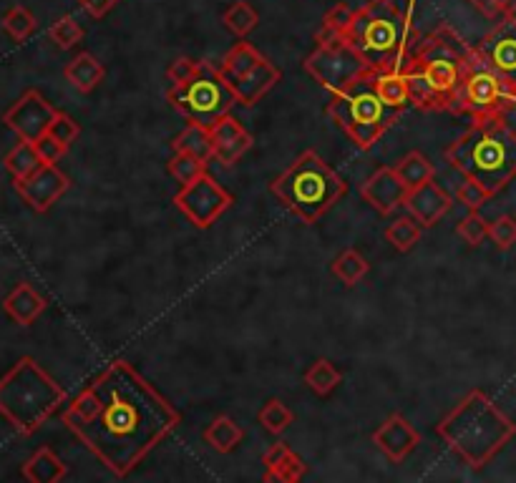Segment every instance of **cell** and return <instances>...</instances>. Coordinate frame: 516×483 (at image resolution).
I'll return each instance as SVG.
<instances>
[{
    "mask_svg": "<svg viewBox=\"0 0 516 483\" xmlns=\"http://www.w3.org/2000/svg\"><path fill=\"white\" fill-rule=\"evenodd\" d=\"M489 239L499 250H511L516 245V219L499 217L489 224Z\"/></svg>",
    "mask_w": 516,
    "mask_h": 483,
    "instance_id": "60d3db41",
    "label": "cell"
},
{
    "mask_svg": "<svg viewBox=\"0 0 516 483\" xmlns=\"http://www.w3.org/2000/svg\"><path fill=\"white\" fill-rule=\"evenodd\" d=\"M199 66H202V63L194 61V58L179 56V58H174L172 63H169L167 78L172 81V84H187V81H192V78L197 76Z\"/></svg>",
    "mask_w": 516,
    "mask_h": 483,
    "instance_id": "f6af8a7d",
    "label": "cell"
},
{
    "mask_svg": "<svg viewBox=\"0 0 516 483\" xmlns=\"http://www.w3.org/2000/svg\"><path fill=\"white\" fill-rule=\"evenodd\" d=\"M48 38H51L61 51H68V48H73L76 43H81V38H84V28H81V23L73 16H63L48 28Z\"/></svg>",
    "mask_w": 516,
    "mask_h": 483,
    "instance_id": "74e56055",
    "label": "cell"
},
{
    "mask_svg": "<svg viewBox=\"0 0 516 483\" xmlns=\"http://www.w3.org/2000/svg\"><path fill=\"white\" fill-rule=\"evenodd\" d=\"M292 448H290V443H285V441H280V443H275V446H270V451L265 453V456H262V463H265V468H272V466H277V463L282 461V458L287 456V453H290Z\"/></svg>",
    "mask_w": 516,
    "mask_h": 483,
    "instance_id": "681fc988",
    "label": "cell"
},
{
    "mask_svg": "<svg viewBox=\"0 0 516 483\" xmlns=\"http://www.w3.org/2000/svg\"><path fill=\"white\" fill-rule=\"evenodd\" d=\"M66 403V390L33 358H21L0 378V416L21 436L36 433Z\"/></svg>",
    "mask_w": 516,
    "mask_h": 483,
    "instance_id": "52a82bcc",
    "label": "cell"
},
{
    "mask_svg": "<svg viewBox=\"0 0 516 483\" xmlns=\"http://www.w3.org/2000/svg\"><path fill=\"white\" fill-rule=\"evenodd\" d=\"M330 270H333V275L338 277L345 287H355L368 272H371V265H368V260H365L360 252L345 250L335 257Z\"/></svg>",
    "mask_w": 516,
    "mask_h": 483,
    "instance_id": "f546056e",
    "label": "cell"
},
{
    "mask_svg": "<svg viewBox=\"0 0 516 483\" xmlns=\"http://www.w3.org/2000/svg\"><path fill=\"white\" fill-rule=\"evenodd\" d=\"M436 433L466 466L479 471L509 446L516 423L484 390H471L454 411L446 413Z\"/></svg>",
    "mask_w": 516,
    "mask_h": 483,
    "instance_id": "277c9868",
    "label": "cell"
},
{
    "mask_svg": "<svg viewBox=\"0 0 516 483\" xmlns=\"http://www.w3.org/2000/svg\"><path fill=\"white\" fill-rule=\"evenodd\" d=\"M247 134L245 126L240 124V121L235 119V116H222V119L217 121V124L212 126V139H214V146H222V144H230V141L235 139H242V136Z\"/></svg>",
    "mask_w": 516,
    "mask_h": 483,
    "instance_id": "7bdbcfd3",
    "label": "cell"
},
{
    "mask_svg": "<svg viewBox=\"0 0 516 483\" xmlns=\"http://www.w3.org/2000/svg\"><path fill=\"white\" fill-rule=\"evenodd\" d=\"M393 169H396V174L401 177V182L408 187V192L416 187H421V184L431 182L433 172H436L431 164V159H428L426 154H421V151H408V154L403 156V159L398 161Z\"/></svg>",
    "mask_w": 516,
    "mask_h": 483,
    "instance_id": "83f0119b",
    "label": "cell"
},
{
    "mask_svg": "<svg viewBox=\"0 0 516 483\" xmlns=\"http://www.w3.org/2000/svg\"><path fill=\"white\" fill-rule=\"evenodd\" d=\"M471 3H474L476 11H479L484 18H489V21L509 18V11H506V6L501 3V0H471Z\"/></svg>",
    "mask_w": 516,
    "mask_h": 483,
    "instance_id": "7dc6e473",
    "label": "cell"
},
{
    "mask_svg": "<svg viewBox=\"0 0 516 483\" xmlns=\"http://www.w3.org/2000/svg\"><path fill=\"white\" fill-rule=\"evenodd\" d=\"M376 73L378 71H371L360 76L348 89L333 94L328 104V116L335 121V126H340L350 136V141L363 151L373 149L403 114L386 106V101L381 99L376 89Z\"/></svg>",
    "mask_w": 516,
    "mask_h": 483,
    "instance_id": "ba28073f",
    "label": "cell"
},
{
    "mask_svg": "<svg viewBox=\"0 0 516 483\" xmlns=\"http://www.w3.org/2000/svg\"><path fill=\"white\" fill-rule=\"evenodd\" d=\"M36 149H38V154H41L43 164H56V161L68 151L66 146H63L58 139H53L51 134L41 136V139L36 141Z\"/></svg>",
    "mask_w": 516,
    "mask_h": 483,
    "instance_id": "bcb514c9",
    "label": "cell"
},
{
    "mask_svg": "<svg viewBox=\"0 0 516 483\" xmlns=\"http://www.w3.org/2000/svg\"><path fill=\"white\" fill-rule=\"evenodd\" d=\"M257 421H260V426H265L267 433H272V436H280L282 431H287V428L292 426V421H295V413H292L280 398H270L265 406L260 408V413H257Z\"/></svg>",
    "mask_w": 516,
    "mask_h": 483,
    "instance_id": "d6a6232c",
    "label": "cell"
},
{
    "mask_svg": "<svg viewBox=\"0 0 516 483\" xmlns=\"http://www.w3.org/2000/svg\"><path fill=\"white\" fill-rule=\"evenodd\" d=\"M506 6V11H509V16H516V0H501Z\"/></svg>",
    "mask_w": 516,
    "mask_h": 483,
    "instance_id": "f907efd6",
    "label": "cell"
},
{
    "mask_svg": "<svg viewBox=\"0 0 516 483\" xmlns=\"http://www.w3.org/2000/svg\"><path fill=\"white\" fill-rule=\"evenodd\" d=\"M179 212L199 229H207L232 207V194L207 172L182 187L174 197Z\"/></svg>",
    "mask_w": 516,
    "mask_h": 483,
    "instance_id": "7c38bea8",
    "label": "cell"
},
{
    "mask_svg": "<svg viewBox=\"0 0 516 483\" xmlns=\"http://www.w3.org/2000/svg\"><path fill=\"white\" fill-rule=\"evenodd\" d=\"M172 149L184 151V154L199 156V159H204V161L214 159L212 129H207V126H202V124H189L182 134L174 136Z\"/></svg>",
    "mask_w": 516,
    "mask_h": 483,
    "instance_id": "d4e9b609",
    "label": "cell"
},
{
    "mask_svg": "<svg viewBox=\"0 0 516 483\" xmlns=\"http://www.w3.org/2000/svg\"><path fill=\"white\" fill-rule=\"evenodd\" d=\"M474 46L454 28L438 26L418 41L406 66L408 94L418 111H449L461 86Z\"/></svg>",
    "mask_w": 516,
    "mask_h": 483,
    "instance_id": "7a4b0ae2",
    "label": "cell"
},
{
    "mask_svg": "<svg viewBox=\"0 0 516 483\" xmlns=\"http://www.w3.org/2000/svg\"><path fill=\"white\" fill-rule=\"evenodd\" d=\"M222 23L227 26V31L235 33L237 38H247L260 23V16H257L255 8L247 3V0H235L225 13H222Z\"/></svg>",
    "mask_w": 516,
    "mask_h": 483,
    "instance_id": "4dcf8cb0",
    "label": "cell"
},
{
    "mask_svg": "<svg viewBox=\"0 0 516 483\" xmlns=\"http://www.w3.org/2000/svg\"><path fill=\"white\" fill-rule=\"evenodd\" d=\"M270 192L290 209L300 222L315 224L328 214L348 192V184L318 151L308 149L292 161L290 167L272 179Z\"/></svg>",
    "mask_w": 516,
    "mask_h": 483,
    "instance_id": "8992f818",
    "label": "cell"
},
{
    "mask_svg": "<svg viewBox=\"0 0 516 483\" xmlns=\"http://www.w3.org/2000/svg\"><path fill=\"white\" fill-rule=\"evenodd\" d=\"M250 149H252V136L245 134L242 139L230 141V144L214 146V159H217L222 167H232V164H237V161H240Z\"/></svg>",
    "mask_w": 516,
    "mask_h": 483,
    "instance_id": "b9f144b4",
    "label": "cell"
},
{
    "mask_svg": "<svg viewBox=\"0 0 516 483\" xmlns=\"http://www.w3.org/2000/svg\"><path fill=\"white\" fill-rule=\"evenodd\" d=\"M373 443L391 458L393 463H401L416 451V446L421 443V433L401 416V413H393L386 421L378 426V431L373 433Z\"/></svg>",
    "mask_w": 516,
    "mask_h": 483,
    "instance_id": "e0dca14e",
    "label": "cell"
},
{
    "mask_svg": "<svg viewBox=\"0 0 516 483\" xmlns=\"http://www.w3.org/2000/svg\"><path fill=\"white\" fill-rule=\"evenodd\" d=\"M403 207L411 212V217L416 219L421 227H433L436 222H441V217L449 214V209L454 207V199H451V194L446 192V189H441L431 179V182L411 189Z\"/></svg>",
    "mask_w": 516,
    "mask_h": 483,
    "instance_id": "ac0fdd59",
    "label": "cell"
},
{
    "mask_svg": "<svg viewBox=\"0 0 516 483\" xmlns=\"http://www.w3.org/2000/svg\"><path fill=\"white\" fill-rule=\"evenodd\" d=\"M167 169H169V174H172L174 182H179L182 187H187V184H192L194 179H199L204 172H207V161L199 159V156L184 154V151H174V156L169 159Z\"/></svg>",
    "mask_w": 516,
    "mask_h": 483,
    "instance_id": "836d02e7",
    "label": "cell"
},
{
    "mask_svg": "<svg viewBox=\"0 0 516 483\" xmlns=\"http://www.w3.org/2000/svg\"><path fill=\"white\" fill-rule=\"evenodd\" d=\"M489 199H491V194L486 192V189L481 187L476 179H466L464 177V182H461L459 189H456V202L464 204L469 212H479V209L484 207Z\"/></svg>",
    "mask_w": 516,
    "mask_h": 483,
    "instance_id": "ab89813d",
    "label": "cell"
},
{
    "mask_svg": "<svg viewBox=\"0 0 516 483\" xmlns=\"http://www.w3.org/2000/svg\"><path fill=\"white\" fill-rule=\"evenodd\" d=\"M456 234L464 239L469 247H479L486 237H489V222L481 217L479 212H469L456 227Z\"/></svg>",
    "mask_w": 516,
    "mask_h": 483,
    "instance_id": "f35d334b",
    "label": "cell"
},
{
    "mask_svg": "<svg viewBox=\"0 0 516 483\" xmlns=\"http://www.w3.org/2000/svg\"><path fill=\"white\" fill-rule=\"evenodd\" d=\"M71 182H68L66 174L56 167V164H43L38 172H33L28 179L16 182V192L21 194L23 202L31 209H36L38 214L48 212L63 194L68 192Z\"/></svg>",
    "mask_w": 516,
    "mask_h": 483,
    "instance_id": "9a60e30c",
    "label": "cell"
},
{
    "mask_svg": "<svg viewBox=\"0 0 516 483\" xmlns=\"http://www.w3.org/2000/svg\"><path fill=\"white\" fill-rule=\"evenodd\" d=\"M3 164H6V169L11 172L13 182H21V179H28L33 172H38V169L43 167V159L41 154H38L33 141L21 139V144H16L11 151H8Z\"/></svg>",
    "mask_w": 516,
    "mask_h": 483,
    "instance_id": "484cf974",
    "label": "cell"
},
{
    "mask_svg": "<svg viewBox=\"0 0 516 483\" xmlns=\"http://www.w3.org/2000/svg\"><path fill=\"white\" fill-rule=\"evenodd\" d=\"M343 41L373 71H406L418 46L411 13L401 11L393 0H368L353 13Z\"/></svg>",
    "mask_w": 516,
    "mask_h": 483,
    "instance_id": "3957f363",
    "label": "cell"
},
{
    "mask_svg": "<svg viewBox=\"0 0 516 483\" xmlns=\"http://www.w3.org/2000/svg\"><path fill=\"white\" fill-rule=\"evenodd\" d=\"M280 78H282L280 68L265 58V61L255 68V71H250L247 76L237 78V81H230V86H232V91H235L240 106L252 109L255 104H260L262 96H267L277 84H280Z\"/></svg>",
    "mask_w": 516,
    "mask_h": 483,
    "instance_id": "d6986e66",
    "label": "cell"
},
{
    "mask_svg": "<svg viewBox=\"0 0 516 483\" xmlns=\"http://www.w3.org/2000/svg\"><path fill=\"white\" fill-rule=\"evenodd\" d=\"M386 239L398 252H411L421 239V224L413 217H401L386 227Z\"/></svg>",
    "mask_w": 516,
    "mask_h": 483,
    "instance_id": "e575fe53",
    "label": "cell"
},
{
    "mask_svg": "<svg viewBox=\"0 0 516 483\" xmlns=\"http://www.w3.org/2000/svg\"><path fill=\"white\" fill-rule=\"evenodd\" d=\"M48 134H51L53 139L61 141V144L68 149V146H71L73 141L79 139L81 126L76 124V119H71V116H68V114L58 111V116H56V119H53V124H51V129H48Z\"/></svg>",
    "mask_w": 516,
    "mask_h": 483,
    "instance_id": "ee69618b",
    "label": "cell"
},
{
    "mask_svg": "<svg viewBox=\"0 0 516 483\" xmlns=\"http://www.w3.org/2000/svg\"><path fill=\"white\" fill-rule=\"evenodd\" d=\"M360 197L371 204L378 214L388 217V214H393L398 207L406 204L408 187L401 182L396 169L381 167L378 172H373L371 177L365 179V184L360 187Z\"/></svg>",
    "mask_w": 516,
    "mask_h": 483,
    "instance_id": "2e32d148",
    "label": "cell"
},
{
    "mask_svg": "<svg viewBox=\"0 0 516 483\" xmlns=\"http://www.w3.org/2000/svg\"><path fill=\"white\" fill-rule=\"evenodd\" d=\"M305 471H308V466H305L303 458H300L295 451H290L280 463H277V466L267 468L265 481L267 483H295L305 476Z\"/></svg>",
    "mask_w": 516,
    "mask_h": 483,
    "instance_id": "8d00e7d4",
    "label": "cell"
},
{
    "mask_svg": "<svg viewBox=\"0 0 516 483\" xmlns=\"http://www.w3.org/2000/svg\"><path fill=\"white\" fill-rule=\"evenodd\" d=\"M167 101L189 124H202L207 129H212L222 116H227L240 104L222 68L209 61H202L192 81L172 84V89L167 91Z\"/></svg>",
    "mask_w": 516,
    "mask_h": 483,
    "instance_id": "9c48e42d",
    "label": "cell"
},
{
    "mask_svg": "<svg viewBox=\"0 0 516 483\" xmlns=\"http://www.w3.org/2000/svg\"><path fill=\"white\" fill-rule=\"evenodd\" d=\"M46 305L48 302L43 300V297L38 295L28 282H18V285L13 287L11 295L3 300V310H6V315L11 317L16 325H21V328L33 325V322L43 315Z\"/></svg>",
    "mask_w": 516,
    "mask_h": 483,
    "instance_id": "ffe728a7",
    "label": "cell"
},
{
    "mask_svg": "<svg viewBox=\"0 0 516 483\" xmlns=\"http://www.w3.org/2000/svg\"><path fill=\"white\" fill-rule=\"evenodd\" d=\"M79 3H81V8L89 11L94 18H104L106 13H109L111 8L119 3V0H79Z\"/></svg>",
    "mask_w": 516,
    "mask_h": 483,
    "instance_id": "c3c4849f",
    "label": "cell"
},
{
    "mask_svg": "<svg viewBox=\"0 0 516 483\" xmlns=\"http://www.w3.org/2000/svg\"><path fill=\"white\" fill-rule=\"evenodd\" d=\"M36 26V16H33L26 6H13L11 11L3 16V31H6L16 43L28 41V38L36 33Z\"/></svg>",
    "mask_w": 516,
    "mask_h": 483,
    "instance_id": "d590c367",
    "label": "cell"
},
{
    "mask_svg": "<svg viewBox=\"0 0 516 483\" xmlns=\"http://www.w3.org/2000/svg\"><path fill=\"white\" fill-rule=\"evenodd\" d=\"M305 71L318 81L323 89H328L330 94H340L343 89H348L353 81H358L360 76L371 73L373 68L343 41H328L318 43L315 51L305 58Z\"/></svg>",
    "mask_w": 516,
    "mask_h": 483,
    "instance_id": "8fae6325",
    "label": "cell"
},
{
    "mask_svg": "<svg viewBox=\"0 0 516 483\" xmlns=\"http://www.w3.org/2000/svg\"><path fill=\"white\" fill-rule=\"evenodd\" d=\"M242 438H245V431H242V426H237L230 416L214 418V421L204 428V441H207L214 451L222 453V456L235 451L242 443Z\"/></svg>",
    "mask_w": 516,
    "mask_h": 483,
    "instance_id": "cb8c5ba5",
    "label": "cell"
},
{
    "mask_svg": "<svg viewBox=\"0 0 516 483\" xmlns=\"http://www.w3.org/2000/svg\"><path fill=\"white\" fill-rule=\"evenodd\" d=\"M353 13L355 8H350L348 3H335V6L325 13L323 26H320L315 41L328 43V41H338V38H343L345 31H348V23L350 18H353Z\"/></svg>",
    "mask_w": 516,
    "mask_h": 483,
    "instance_id": "1f68e13d",
    "label": "cell"
},
{
    "mask_svg": "<svg viewBox=\"0 0 516 483\" xmlns=\"http://www.w3.org/2000/svg\"><path fill=\"white\" fill-rule=\"evenodd\" d=\"M262 61H265V56H262L252 43H247L245 38H240V43H235V46L227 51V56L222 58L219 68H222V73L227 76V81H237V78L255 71Z\"/></svg>",
    "mask_w": 516,
    "mask_h": 483,
    "instance_id": "603a6c76",
    "label": "cell"
},
{
    "mask_svg": "<svg viewBox=\"0 0 516 483\" xmlns=\"http://www.w3.org/2000/svg\"><path fill=\"white\" fill-rule=\"evenodd\" d=\"M476 53L489 63L494 71L506 76L516 84V18H501L494 28L484 36Z\"/></svg>",
    "mask_w": 516,
    "mask_h": 483,
    "instance_id": "5bb4252c",
    "label": "cell"
},
{
    "mask_svg": "<svg viewBox=\"0 0 516 483\" xmlns=\"http://www.w3.org/2000/svg\"><path fill=\"white\" fill-rule=\"evenodd\" d=\"M514 109L516 84L506 76H501L499 71H494L474 48L449 111L451 114H466L474 121H479L494 119V116H506Z\"/></svg>",
    "mask_w": 516,
    "mask_h": 483,
    "instance_id": "30bf717a",
    "label": "cell"
},
{
    "mask_svg": "<svg viewBox=\"0 0 516 483\" xmlns=\"http://www.w3.org/2000/svg\"><path fill=\"white\" fill-rule=\"evenodd\" d=\"M376 89L381 94V99L386 101V106L391 109L403 111L411 104V94H408V78L403 71H386L376 73Z\"/></svg>",
    "mask_w": 516,
    "mask_h": 483,
    "instance_id": "f1b7e54d",
    "label": "cell"
},
{
    "mask_svg": "<svg viewBox=\"0 0 516 483\" xmlns=\"http://www.w3.org/2000/svg\"><path fill=\"white\" fill-rule=\"evenodd\" d=\"M56 116V106H53L51 101L43 99L36 89H31L3 114V124H6L13 134H18V139L33 141V144H36L41 136L48 134V129H51Z\"/></svg>",
    "mask_w": 516,
    "mask_h": 483,
    "instance_id": "4fadbf2b",
    "label": "cell"
},
{
    "mask_svg": "<svg viewBox=\"0 0 516 483\" xmlns=\"http://www.w3.org/2000/svg\"><path fill=\"white\" fill-rule=\"evenodd\" d=\"M63 76H66L68 84L79 91V94H91V91H94L96 86L104 81L106 68L99 58L84 51L73 58L71 63H66V68H63Z\"/></svg>",
    "mask_w": 516,
    "mask_h": 483,
    "instance_id": "44dd1931",
    "label": "cell"
},
{
    "mask_svg": "<svg viewBox=\"0 0 516 483\" xmlns=\"http://www.w3.org/2000/svg\"><path fill=\"white\" fill-rule=\"evenodd\" d=\"M303 380H305V385H308V388L318 395V398H328V395H333L335 390H338V385L343 383V373L335 368V363L320 358V360H315L308 370H305Z\"/></svg>",
    "mask_w": 516,
    "mask_h": 483,
    "instance_id": "4316f807",
    "label": "cell"
},
{
    "mask_svg": "<svg viewBox=\"0 0 516 483\" xmlns=\"http://www.w3.org/2000/svg\"><path fill=\"white\" fill-rule=\"evenodd\" d=\"M68 476V466L51 451L38 448L26 463H23V478L31 483H58Z\"/></svg>",
    "mask_w": 516,
    "mask_h": 483,
    "instance_id": "7402d4cb",
    "label": "cell"
},
{
    "mask_svg": "<svg viewBox=\"0 0 516 483\" xmlns=\"http://www.w3.org/2000/svg\"><path fill=\"white\" fill-rule=\"evenodd\" d=\"M91 388L99 393V413L63 426L119 478L129 476L182 423V413L126 360H114Z\"/></svg>",
    "mask_w": 516,
    "mask_h": 483,
    "instance_id": "6da1fadb",
    "label": "cell"
},
{
    "mask_svg": "<svg viewBox=\"0 0 516 483\" xmlns=\"http://www.w3.org/2000/svg\"><path fill=\"white\" fill-rule=\"evenodd\" d=\"M446 161L494 197L516 177V134L504 116L479 119L446 149Z\"/></svg>",
    "mask_w": 516,
    "mask_h": 483,
    "instance_id": "5b68a950",
    "label": "cell"
}]
</instances>
